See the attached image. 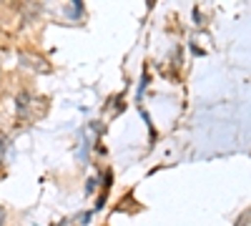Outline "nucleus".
Segmentation results:
<instances>
[{"instance_id":"obj_1","label":"nucleus","mask_w":251,"mask_h":226,"mask_svg":"<svg viewBox=\"0 0 251 226\" xmlns=\"http://www.w3.org/2000/svg\"><path fill=\"white\" fill-rule=\"evenodd\" d=\"M80 13H83V5H80V3H73V13H68V15H71V18H78Z\"/></svg>"},{"instance_id":"obj_2","label":"nucleus","mask_w":251,"mask_h":226,"mask_svg":"<svg viewBox=\"0 0 251 226\" xmlns=\"http://www.w3.org/2000/svg\"><path fill=\"white\" fill-rule=\"evenodd\" d=\"M0 226H5V209L0 206Z\"/></svg>"}]
</instances>
